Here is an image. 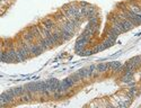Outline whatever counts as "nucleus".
<instances>
[{"label": "nucleus", "mask_w": 141, "mask_h": 108, "mask_svg": "<svg viewBox=\"0 0 141 108\" xmlns=\"http://www.w3.org/2000/svg\"><path fill=\"white\" fill-rule=\"evenodd\" d=\"M97 70L98 72H106V71H110V64L108 63H99L97 64Z\"/></svg>", "instance_id": "f257e3e1"}]
</instances>
